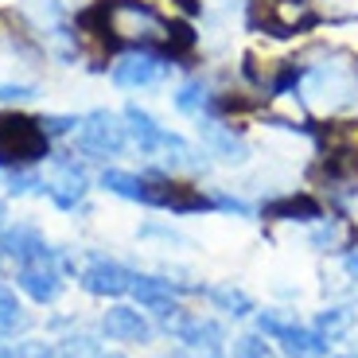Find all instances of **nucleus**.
Returning <instances> with one entry per match:
<instances>
[{
  "instance_id": "obj_1",
  "label": "nucleus",
  "mask_w": 358,
  "mask_h": 358,
  "mask_svg": "<svg viewBox=\"0 0 358 358\" xmlns=\"http://www.w3.org/2000/svg\"><path fill=\"white\" fill-rule=\"evenodd\" d=\"M51 156V136L36 117L0 113V168H36Z\"/></svg>"
},
{
  "instance_id": "obj_2",
  "label": "nucleus",
  "mask_w": 358,
  "mask_h": 358,
  "mask_svg": "<svg viewBox=\"0 0 358 358\" xmlns=\"http://www.w3.org/2000/svg\"><path fill=\"white\" fill-rule=\"evenodd\" d=\"M125 117L109 113V109H94V113L82 117L78 125V152L90 156V160H113V156L125 152L129 144V129L121 125Z\"/></svg>"
},
{
  "instance_id": "obj_3",
  "label": "nucleus",
  "mask_w": 358,
  "mask_h": 358,
  "mask_svg": "<svg viewBox=\"0 0 358 358\" xmlns=\"http://www.w3.org/2000/svg\"><path fill=\"white\" fill-rule=\"evenodd\" d=\"M257 331L265 339L280 343L288 358H323L331 343L323 339L315 327H304V323H292V320H280L277 312H261L257 315Z\"/></svg>"
},
{
  "instance_id": "obj_4",
  "label": "nucleus",
  "mask_w": 358,
  "mask_h": 358,
  "mask_svg": "<svg viewBox=\"0 0 358 358\" xmlns=\"http://www.w3.org/2000/svg\"><path fill=\"white\" fill-rule=\"evenodd\" d=\"M164 331L171 335L176 343H183L187 350H195V355H210V350H222L226 343V331L222 323L210 320V315H195V312H171L168 320H164Z\"/></svg>"
},
{
  "instance_id": "obj_5",
  "label": "nucleus",
  "mask_w": 358,
  "mask_h": 358,
  "mask_svg": "<svg viewBox=\"0 0 358 358\" xmlns=\"http://www.w3.org/2000/svg\"><path fill=\"white\" fill-rule=\"evenodd\" d=\"M168 71H171L168 55H160V51H129L113 63V82L121 90H144V86L164 82Z\"/></svg>"
},
{
  "instance_id": "obj_6",
  "label": "nucleus",
  "mask_w": 358,
  "mask_h": 358,
  "mask_svg": "<svg viewBox=\"0 0 358 358\" xmlns=\"http://www.w3.org/2000/svg\"><path fill=\"white\" fill-rule=\"evenodd\" d=\"M16 285H20V292H27L36 304H55V300L63 296V288H66L63 268H59V261H55V250L47 253V257L31 261V265H20L16 268Z\"/></svg>"
},
{
  "instance_id": "obj_7",
  "label": "nucleus",
  "mask_w": 358,
  "mask_h": 358,
  "mask_svg": "<svg viewBox=\"0 0 358 358\" xmlns=\"http://www.w3.org/2000/svg\"><path fill=\"white\" fill-rule=\"evenodd\" d=\"M199 141H203V148L215 156L218 164L238 168V164L250 160V144H245V136L238 133L234 125H222L218 117H199Z\"/></svg>"
},
{
  "instance_id": "obj_8",
  "label": "nucleus",
  "mask_w": 358,
  "mask_h": 358,
  "mask_svg": "<svg viewBox=\"0 0 358 358\" xmlns=\"http://www.w3.org/2000/svg\"><path fill=\"white\" fill-rule=\"evenodd\" d=\"M133 277L121 261H109V257H90V265L78 273V285L86 288L90 296H106V300H117L133 288Z\"/></svg>"
},
{
  "instance_id": "obj_9",
  "label": "nucleus",
  "mask_w": 358,
  "mask_h": 358,
  "mask_svg": "<svg viewBox=\"0 0 358 358\" xmlns=\"http://www.w3.org/2000/svg\"><path fill=\"white\" fill-rule=\"evenodd\" d=\"M86 191H90L86 168H82L78 160H71V156H59V160H55V176L47 179V199H51L59 210H74V206L86 199Z\"/></svg>"
},
{
  "instance_id": "obj_10",
  "label": "nucleus",
  "mask_w": 358,
  "mask_h": 358,
  "mask_svg": "<svg viewBox=\"0 0 358 358\" xmlns=\"http://www.w3.org/2000/svg\"><path fill=\"white\" fill-rule=\"evenodd\" d=\"M261 218H268V222H320L323 215V203L315 195H308V191H288V195H277L268 199L265 206H261Z\"/></svg>"
},
{
  "instance_id": "obj_11",
  "label": "nucleus",
  "mask_w": 358,
  "mask_h": 358,
  "mask_svg": "<svg viewBox=\"0 0 358 358\" xmlns=\"http://www.w3.org/2000/svg\"><path fill=\"white\" fill-rule=\"evenodd\" d=\"M47 253H51V245L43 242V234L36 226L16 222V226H4L0 230V257L16 261V265H31V261L47 257Z\"/></svg>"
},
{
  "instance_id": "obj_12",
  "label": "nucleus",
  "mask_w": 358,
  "mask_h": 358,
  "mask_svg": "<svg viewBox=\"0 0 358 358\" xmlns=\"http://www.w3.org/2000/svg\"><path fill=\"white\" fill-rule=\"evenodd\" d=\"M101 335H109L113 343H152V323L144 320L136 308L113 304L101 315Z\"/></svg>"
},
{
  "instance_id": "obj_13",
  "label": "nucleus",
  "mask_w": 358,
  "mask_h": 358,
  "mask_svg": "<svg viewBox=\"0 0 358 358\" xmlns=\"http://www.w3.org/2000/svg\"><path fill=\"white\" fill-rule=\"evenodd\" d=\"M129 292L141 300V308H148V312H156L160 320H168L171 312H179V304H176V296L183 292L179 285H171V280H164V277H148V273H136L133 277V288Z\"/></svg>"
},
{
  "instance_id": "obj_14",
  "label": "nucleus",
  "mask_w": 358,
  "mask_h": 358,
  "mask_svg": "<svg viewBox=\"0 0 358 358\" xmlns=\"http://www.w3.org/2000/svg\"><path fill=\"white\" fill-rule=\"evenodd\" d=\"M121 117H125V129H129V136H133V144L141 148V156H160L164 133H168V129L156 125V117L141 106H125Z\"/></svg>"
},
{
  "instance_id": "obj_15",
  "label": "nucleus",
  "mask_w": 358,
  "mask_h": 358,
  "mask_svg": "<svg viewBox=\"0 0 358 358\" xmlns=\"http://www.w3.org/2000/svg\"><path fill=\"white\" fill-rule=\"evenodd\" d=\"M355 238H358V230L347 218H320V222H312V234H308V242L320 253H350Z\"/></svg>"
},
{
  "instance_id": "obj_16",
  "label": "nucleus",
  "mask_w": 358,
  "mask_h": 358,
  "mask_svg": "<svg viewBox=\"0 0 358 358\" xmlns=\"http://www.w3.org/2000/svg\"><path fill=\"white\" fill-rule=\"evenodd\" d=\"M98 183L109 191V195H121L129 203H144L148 206V179L133 176V171H121V168H106L98 176Z\"/></svg>"
},
{
  "instance_id": "obj_17",
  "label": "nucleus",
  "mask_w": 358,
  "mask_h": 358,
  "mask_svg": "<svg viewBox=\"0 0 358 358\" xmlns=\"http://www.w3.org/2000/svg\"><path fill=\"white\" fill-rule=\"evenodd\" d=\"M206 300H210V304H215L222 315H230V320H245V315L257 312L253 296L245 292V288H238V285H215V288H206Z\"/></svg>"
},
{
  "instance_id": "obj_18",
  "label": "nucleus",
  "mask_w": 358,
  "mask_h": 358,
  "mask_svg": "<svg viewBox=\"0 0 358 358\" xmlns=\"http://www.w3.org/2000/svg\"><path fill=\"white\" fill-rule=\"evenodd\" d=\"M355 308H347V304H331V308H323V312H315V331L323 335L327 343H339V339H347L350 331H355Z\"/></svg>"
},
{
  "instance_id": "obj_19",
  "label": "nucleus",
  "mask_w": 358,
  "mask_h": 358,
  "mask_svg": "<svg viewBox=\"0 0 358 358\" xmlns=\"http://www.w3.org/2000/svg\"><path fill=\"white\" fill-rule=\"evenodd\" d=\"M210 98H215L210 82H206V78H191V82H183V86L171 94V106H176L179 113H187V117H206Z\"/></svg>"
},
{
  "instance_id": "obj_20",
  "label": "nucleus",
  "mask_w": 358,
  "mask_h": 358,
  "mask_svg": "<svg viewBox=\"0 0 358 358\" xmlns=\"http://www.w3.org/2000/svg\"><path fill=\"white\" fill-rule=\"evenodd\" d=\"M27 327H31V315L16 304V292L0 280V335L8 339V335H16V331H27Z\"/></svg>"
},
{
  "instance_id": "obj_21",
  "label": "nucleus",
  "mask_w": 358,
  "mask_h": 358,
  "mask_svg": "<svg viewBox=\"0 0 358 358\" xmlns=\"http://www.w3.org/2000/svg\"><path fill=\"white\" fill-rule=\"evenodd\" d=\"M199 47V31L187 24V20H171L168 24V36H164V47H160V55H191Z\"/></svg>"
},
{
  "instance_id": "obj_22",
  "label": "nucleus",
  "mask_w": 358,
  "mask_h": 358,
  "mask_svg": "<svg viewBox=\"0 0 358 358\" xmlns=\"http://www.w3.org/2000/svg\"><path fill=\"white\" fill-rule=\"evenodd\" d=\"M24 12L36 20L39 31H55V27L63 24V0H27Z\"/></svg>"
},
{
  "instance_id": "obj_23",
  "label": "nucleus",
  "mask_w": 358,
  "mask_h": 358,
  "mask_svg": "<svg viewBox=\"0 0 358 358\" xmlns=\"http://www.w3.org/2000/svg\"><path fill=\"white\" fill-rule=\"evenodd\" d=\"M8 191L12 195H47V179H39L36 168H12L8 176Z\"/></svg>"
},
{
  "instance_id": "obj_24",
  "label": "nucleus",
  "mask_w": 358,
  "mask_h": 358,
  "mask_svg": "<svg viewBox=\"0 0 358 358\" xmlns=\"http://www.w3.org/2000/svg\"><path fill=\"white\" fill-rule=\"evenodd\" d=\"M55 350H59V358H101V347L94 335H66Z\"/></svg>"
},
{
  "instance_id": "obj_25",
  "label": "nucleus",
  "mask_w": 358,
  "mask_h": 358,
  "mask_svg": "<svg viewBox=\"0 0 358 358\" xmlns=\"http://www.w3.org/2000/svg\"><path fill=\"white\" fill-rule=\"evenodd\" d=\"M234 358H277V355H273V347L265 343V335L250 331V335H238V339H234Z\"/></svg>"
},
{
  "instance_id": "obj_26",
  "label": "nucleus",
  "mask_w": 358,
  "mask_h": 358,
  "mask_svg": "<svg viewBox=\"0 0 358 358\" xmlns=\"http://www.w3.org/2000/svg\"><path fill=\"white\" fill-rule=\"evenodd\" d=\"M39 125H43V133L55 141V136H71V133H78L82 117H74V113H43V117H39Z\"/></svg>"
},
{
  "instance_id": "obj_27",
  "label": "nucleus",
  "mask_w": 358,
  "mask_h": 358,
  "mask_svg": "<svg viewBox=\"0 0 358 358\" xmlns=\"http://www.w3.org/2000/svg\"><path fill=\"white\" fill-rule=\"evenodd\" d=\"M210 203H215V210H222V215H238V218L253 215V206L245 203V199L230 195V191H210Z\"/></svg>"
},
{
  "instance_id": "obj_28",
  "label": "nucleus",
  "mask_w": 358,
  "mask_h": 358,
  "mask_svg": "<svg viewBox=\"0 0 358 358\" xmlns=\"http://www.w3.org/2000/svg\"><path fill=\"white\" fill-rule=\"evenodd\" d=\"M39 90L27 82H0V101H31Z\"/></svg>"
},
{
  "instance_id": "obj_29",
  "label": "nucleus",
  "mask_w": 358,
  "mask_h": 358,
  "mask_svg": "<svg viewBox=\"0 0 358 358\" xmlns=\"http://www.w3.org/2000/svg\"><path fill=\"white\" fill-rule=\"evenodd\" d=\"M0 358H31V347H24V343H4Z\"/></svg>"
},
{
  "instance_id": "obj_30",
  "label": "nucleus",
  "mask_w": 358,
  "mask_h": 358,
  "mask_svg": "<svg viewBox=\"0 0 358 358\" xmlns=\"http://www.w3.org/2000/svg\"><path fill=\"white\" fill-rule=\"evenodd\" d=\"M343 268H347L350 280H358V245H355L350 253H343Z\"/></svg>"
},
{
  "instance_id": "obj_31",
  "label": "nucleus",
  "mask_w": 358,
  "mask_h": 358,
  "mask_svg": "<svg viewBox=\"0 0 358 358\" xmlns=\"http://www.w3.org/2000/svg\"><path fill=\"white\" fill-rule=\"evenodd\" d=\"M179 8H183V16H199L203 12V0H176Z\"/></svg>"
},
{
  "instance_id": "obj_32",
  "label": "nucleus",
  "mask_w": 358,
  "mask_h": 358,
  "mask_svg": "<svg viewBox=\"0 0 358 358\" xmlns=\"http://www.w3.org/2000/svg\"><path fill=\"white\" fill-rule=\"evenodd\" d=\"M31 358H59L55 347H31Z\"/></svg>"
},
{
  "instance_id": "obj_33",
  "label": "nucleus",
  "mask_w": 358,
  "mask_h": 358,
  "mask_svg": "<svg viewBox=\"0 0 358 358\" xmlns=\"http://www.w3.org/2000/svg\"><path fill=\"white\" fill-rule=\"evenodd\" d=\"M4 218H8V206H4V199H0V230H4Z\"/></svg>"
},
{
  "instance_id": "obj_34",
  "label": "nucleus",
  "mask_w": 358,
  "mask_h": 358,
  "mask_svg": "<svg viewBox=\"0 0 358 358\" xmlns=\"http://www.w3.org/2000/svg\"><path fill=\"white\" fill-rule=\"evenodd\" d=\"M203 358H222V350H210V355H203Z\"/></svg>"
},
{
  "instance_id": "obj_35",
  "label": "nucleus",
  "mask_w": 358,
  "mask_h": 358,
  "mask_svg": "<svg viewBox=\"0 0 358 358\" xmlns=\"http://www.w3.org/2000/svg\"><path fill=\"white\" fill-rule=\"evenodd\" d=\"M101 358H125V355H101Z\"/></svg>"
},
{
  "instance_id": "obj_36",
  "label": "nucleus",
  "mask_w": 358,
  "mask_h": 358,
  "mask_svg": "<svg viewBox=\"0 0 358 358\" xmlns=\"http://www.w3.org/2000/svg\"><path fill=\"white\" fill-rule=\"evenodd\" d=\"M339 358H358V355H339Z\"/></svg>"
}]
</instances>
